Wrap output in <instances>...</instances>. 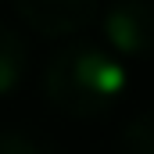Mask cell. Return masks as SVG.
Returning <instances> with one entry per match:
<instances>
[{"mask_svg":"<svg viewBox=\"0 0 154 154\" xmlns=\"http://www.w3.org/2000/svg\"><path fill=\"white\" fill-rule=\"evenodd\" d=\"M14 14L22 25H29L39 36H75L82 32L100 11L93 0H18Z\"/></svg>","mask_w":154,"mask_h":154,"instance_id":"cell-2","label":"cell"},{"mask_svg":"<svg viewBox=\"0 0 154 154\" xmlns=\"http://www.w3.org/2000/svg\"><path fill=\"white\" fill-rule=\"evenodd\" d=\"M0 154H47V147L22 129H0Z\"/></svg>","mask_w":154,"mask_h":154,"instance_id":"cell-6","label":"cell"},{"mask_svg":"<svg viewBox=\"0 0 154 154\" xmlns=\"http://www.w3.org/2000/svg\"><path fill=\"white\" fill-rule=\"evenodd\" d=\"M125 65L97 43H68L47 57L43 93L54 108L79 118L104 115L125 93Z\"/></svg>","mask_w":154,"mask_h":154,"instance_id":"cell-1","label":"cell"},{"mask_svg":"<svg viewBox=\"0 0 154 154\" xmlns=\"http://www.w3.org/2000/svg\"><path fill=\"white\" fill-rule=\"evenodd\" d=\"M25 43H22V36L11 29V25H4L0 22V97L4 93H11L18 82H22V75H25Z\"/></svg>","mask_w":154,"mask_h":154,"instance_id":"cell-4","label":"cell"},{"mask_svg":"<svg viewBox=\"0 0 154 154\" xmlns=\"http://www.w3.org/2000/svg\"><path fill=\"white\" fill-rule=\"evenodd\" d=\"M115 154H154V108L136 115L118 136Z\"/></svg>","mask_w":154,"mask_h":154,"instance_id":"cell-5","label":"cell"},{"mask_svg":"<svg viewBox=\"0 0 154 154\" xmlns=\"http://www.w3.org/2000/svg\"><path fill=\"white\" fill-rule=\"evenodd\" d=\"M100 29L111 54L140 57L154 50V4H115L100 11Z\"/></svg>","mask_w":154,"mask_h":154,"instance_id":"cell-3","label":"cell"}]
</instances>
